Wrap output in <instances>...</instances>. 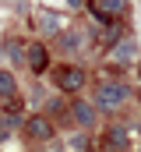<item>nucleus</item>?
Instances as JSON below:
<instances>
[{
	"mask_svg": "<svg viewBox=\"0 0 141 152\" xmlns=\"http://www.w3.org/2000/svg\"><path fill=\"white\" fill-rule=\"evenodd\" d=\"M124 99H127V85H120V81H99L95 85V106L99 110H116V106H124Z\"/></svg>",
	"mask_w": 141,
	"mask_h": 152,
	"instance_id": "nucleus-1",
	"label": "nucleus"
},
{
	"mask_svg": "<svg viewBox=\"0 0 141 152\" xmlns=\"http://www.w3.org/2000/svg\"><path fill=\"white\" fill-rule=\"evenodd\" d=\"M53 81H57V88H60V92H78V88L85 85V71H81V67H74V64H64V67H57V71H53Z\"/></svg>",
	"mask_w": 141,
	"mask_h": 152,
	"instance_id": "nucleus-2",
	"label": "nucleus"
},
{
	"mask_svg": "<svg viewBox=\"0 0 141 152\" xmlns=\"http://www.w3.org/2000/svg\"><path fill=\"white\" fill-rule=\"evenodd\" d=\"M21 131H25V138H28V142H46V138L53 134V120H49V117H42V113H35V117L25 120V127H21Z\"/></svg>",
	"mask_w": 141,
	"mask_h": 152,
	"instance_id": "nucleus-3",
	"label": "nucleus"
},
{
	"mask_svg": "<svg viewBox=\"0 0 141 152\" xmlns=\"http://www.w3.org/2000/svg\"><path fill=\"white\" fill-rule=\"evenodd\" d=\"M99 7H102V11L113 18V21H116V18H127V11H131V0H102Z\"/></svg>",
	"mask_w": 141,
	"mask_h": 152,
	"instance_id": "nucleus-4",
	"label": "nucleus"
},
{
	"mask_svg": "<svg viewBox=\"0 0 141 152\" xmlns=\"http://www.w3.org/2000/svg\"><path fill=\"white\" fill-rule=\"evenodd\" d=\"M28 64H32L35 75L46 71V46H28Z\"/></svg>",
	"mask_w": 141,
	"mask_h": 152,
	"instance_id": "nucleus-5",
	"label": "nucleus"
},
{
	"mask_svg": "<svg viewBox=\"0 0 141 152\" xmlns=\"http://www.w3.org/2000/svg\"><path fill=\"white\" fill-rule=\"evenodd\" d=\"M106 149H127L131 142H127V134H124V127H113L109 134H106V142H102Z\"/></svg>",
	"mask_w": 141,
	"mask_h": 152,
	"instance_id": "nucleus-6",
	"label": "nucleus"
},
{
	"mask_svg": "<svg viewBox=\"0 0 141 152\" xmlns=\"http://www.w3.org/2000/svg\"><path fill=\"white\" fill-rule=\"evenodd\" d=\"M74 120H81V124L88 127V124H95V110H92L88 103H74Z\"/></svg>",
	"mask_w": 141,
	"mask_h": 152,
	"instance_id": "nucleus-7",
	"label": "nucleus"
},
{
	"mask_svg": "<svg viewBox=\"0 0 141 152\" xmlns=\"http://www.w3.org/2000/svg\"><path fill=\"white\" fill-rule=\"evenodd\" d=\"M14 92H18V81H14V75H11V71H0V96H7V99H11Z\"/></svg>",
	"mask_w": 141,
	"mask_h": 152,
	"instance_id": "nucleus-8",
	"label": "nucleus"
},
{
	"mask_svg": "<svg viewBox=\"0 0 141 152\" xmlns=\"http://www.w3.org/2000/svg\"><path fill=\"white\" fill-rule=\"evenodd\" d=\"M70 149H88V138L81 134V138H70Z\"/></svg>",
	"mask_w": 141,
	"mask_h": 152,
	"instance_id": "nucleus-9",
	"label": "nucleus"
}]
</instances>
